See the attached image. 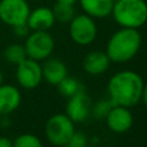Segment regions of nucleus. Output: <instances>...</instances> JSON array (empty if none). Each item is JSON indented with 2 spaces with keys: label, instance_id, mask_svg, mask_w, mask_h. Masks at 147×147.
Here are the masks:
<instances>
[{
  "label": "nucleus",
  "instance_id": "1",
  "mask_svg": "<svg viewBox=\"0 0 147 147\" xmlns=\"http://www.w3.org/2000/svg\"><path fill=\"white\" fill-rule=\"evenodd\" d=\"M144 80L139 74L132 70H122L113 75L108 82L110 100L118 106L131 108L141 98Z\"/></svg>",
  "mask_w": 147,
  "mask_h": 147
},
{
  "label": "nucleus",
  "instance_id": "2",
  "mask_svg": "<svg viewBox=\"0 0 147 147\" xmlns=\"http://www.w3.org/2000/svg\"><path fill=\"white\" fill-rule=\"evenodd\" d=\"M141 46V36L138 29L121 28L108 40L106 54L110 62L124 63L132 60Z\"/></svg>",
  "mask_w": 147,
  "mask_h": 147
},
{
  "label": "nucleus",
  "instance_id": "3",
  "mask_svg": "<svg viewBox=\"0 0 147 147\" xmlns=\"http://www.w3.org/2000/svg\"><path fill=\"white\" fill-rule=\"evenodd\" d=\"M111 15L122 28L139 29L147 22V3L145 0H116Z\"/></svg>",
  "mask_w": 147,
  "mask_h": 147
},
{
  "label": "nucleus",
  "instance_id": "4",
  "mask_svg": "<svg viewBox=\"0 0 147 147\" xmlns=\"http://www.w3.org/2000/svg\"><path fill=\"white\" fill-rule=\"evenodd\" d=\"M74 132L75 123L65 114H55L45 124V136L54 146H67Z\"/></svg>",
  "mask_w": 147,
  "mask_h": 147
},
{
  "label": "nucleus",
  "instance_id": "5",
  "mask_svg": "<svg viewBox=\"0 0 147 147\" xmlns=\"http://www.w3.org/2000/svg\"><path fill=\"white\" fill-rule=\"evenodd\" d=\"M24 47L28 57L36 61H44L53 53L55 41L48 31L36 30L31 31L25 37Z\"/></svg>",
  "mask_w": 147,
  "mask_h": 147
},
{
  "label": "nucleus",
  "instance_id": "6",
  "mask_svg": "<svg viewBox=\"0 0 147 147\" xmlns=\"http://www.w3.org/2000/svg\"><path fill=\"white\" fill-rule=\"evenodd\" d=\"M98 29L93 17L87 14L74 16L69 22V34L74 42L78 45H90L96 38Z\"/></svg>",
  "mask_w": 147,
  "mask_h": 147
},
{
  "label": "nucleus",
  "instance_id": "7",
  "mask_svg": "<svg viewBox=\"0 0 147 147\" xmlns=\"http://www.w3.org/2000/svg\"><path fill=\"white\" fill-rule=\"evenodd\" d=\"M30 10L26 0H0V21L11 28L26 23Z\"/></svg>",
  "mask_w": 147,
  "mask_h": 147
},
{
  "label": "nucleus",
  "instance_id": "8",
  "mask_svg": "<svg viewBox=\"0 0 147 147\" xmlns=\"http://www.w3.org/2000/svg\"><path fill=\"white\" fill-rule=\"evenodd\" d=\"M16 80L25 90H33L39 86L42 80L41 64L39 61L26 57L16 64Z\"/></svg>",
  "mask_w": 147,
  "mask_h": 147
},
{
  "label": "nucleus",
  "instance_id": "9",
  "mask_svg": "<svg viewBox=\"0 0 147 147\" xmlns=\"http://www.w3.org/2000/svg\"><path fill=\"white\" fill-rule=\"evenodd\" d=\"M67 107H65V115L74 122L79 123L85 121L92 109V103L90 96L84 92V90L77 92L76 94L68 98Z\"/></svg>",
  "mask_w": 147,
  "mask_h": 147
},
{
  "label": "nucleus",
  "instance_id": "10",
  "mask_svg": "<svg viewBox=\"0 0 147 147\" xmlns=\"http://www.w3.org/2000/svg\"><path fill=\"white\" fill-rule=\"evenodd\" d=\"M106 123L110 131L115 133H125L133 125V115L130 108L115 105L106 116Z\"/></svg>",
  "mask_w": 147,
  "mask_h": 147
},
{
  "label": "nucleus",
  "instance_id": "11",
  "mask_svg": "<svg viewBox=\"0 0 147 147\" xmlns=\"http://www.w3.org/2000/svg\"><path fill=\"white\" fill-rule=\"evenodd\" d=\"M22 94L18 87L11 84L0 85V116L10 115L21 105Z\"/></svg>",
  "mask_w": 147,
  "mask_h": 147
},
{
  "label": "nucleus",
  "instance_id": "12",
  "mask_svg": "<svg viewBox=\"0 0 147 147\" xmlns=\"http://www.w3.org/2000/svg\"><path fill=\"white\" fill-rule=\"evenodd\" d=\"M55 23V17L52 8L41 6L30 10L26 20V24L31 31L46 30L48 31Z\"/></svg>",
  "mask_w": 147,
  "mask_h": 147
},
{
  "label": "nucleus",
  "instance_id": "13",
  "mask_svg": "<svg viewBox=\"0 0 147 147\" xmlns=\"http://www.w3.org/2000/svg\"><path fill=\"white\" fill-rule=\"evenodd\" d=\"M44 61L45 62L41 65L42 79H45L48 84L56 86L65 76H68L67 65L60 59L47 57Z\"/></svg>",
  "mask_w": 147,
  "mask_h": 147
},
{
  "label": "nucleus",
  "instance_id": "14",
  "mask_svg": "<svg viewBox=\"0 0 147 147\" xmlns=\"http://www.w3.org/2000/svg\"><path fill=\"white\" fill-rule=\"evenodd\" d=\"M110 65V60L106 52L101 51H93L90 52L84 61H83V68L84 70L92 76H99L105 74Z\"/></svg>",
  "mask_w": 147,
  "mask_h": 147
},
{
  "label": "nucleus",
  "instance_id": "15",
  "mask_svg": "<svg viewBox=\"0 0 147 147\" xmlns=\"http://www.w3.org/2000/svg\"><path fill=\"white\" fill-rule=\"evenodd\" d=\"M80 7L93 18H105L111 15L114 0H79Z\"/></svg>",
  "mask_w": 147,
  "mask_h": 147
},
{
  "label": "nucleus",
  "instance_id": "16",
  "mask_svg": "<svg viewBox=\"0 0 147 147\" xmlns=\"http://www.w3.org/2000/svg\"><path fill=\"white\" fill-rule=\"evenodd\" d=\"M2 55H3V59L11 64H18L20 62H22L28 57L24 44H18V42L8 45L3 49Z\"/></svg>",
  "mask_w": 147,
  "mask_h": 147
},
{
  "label": "nucleus",
  "instance_id": "17",
  "mask_svg": "<svg viewBox=\"0 0 147 147\" xmlns=\"http://www.w3.org/2000/svg\"><path fill=\"white\" fill-rule=\"evenodd\" d=\"M56 87H57L60 94L63 95V96H67V98H69L74 94H76L77 92L84 90L82 83L78 79H76L74 77H69V76H65L56 85Z\"/></svg>",
  "mask_w": 147,
  "mask_h": 147
},
{
  "label": "nucleus",
  "instance_id": "18",
  "mask_svg": "<svg viewBox=\"0 0 147 147\" xmlns=\"http://www.w3.org/2000/svg\"><path fill=\"white\" fill-rule=\"evenodd\" d=\"M52 10H53L55 21H59L61 23H69L75 16L74 5H69V3H63V2L56 1L54 7L52 8Z\"/></svg>",
  "mask_w": 147,
  "mask_h": 147
},
{
  "label": "nucleus",
  "instance_id": "19",
  "mask_svg": "<svg viewBox=\"0 0 147 147\" xmlns=\"http://www.w3.org/2000/svg\"><path fill=\"white\" fill-rule=\"evenodd\" d=\"M41 140L32 133H22L13 141V146L15 147H41Z\"/></svg>",
  "mask_w": 147,
  "mask_h": 147
},
{
  "label": "nucleus",
  "instance_id": "20",
  "mask_svg": "<svg viewBox=\"0 0 147 147\" xmlns=\"http://www.w3.org/2000/svg\"><path fill=\"white\" fill-rule=\"evenodd\" d=\"M115 106V103L110 100V98L108 100H100L98 103L94 105V107L91 109V113L93 115L94 118L96 119H101V118H106L107 114L109 113V110Z\"/></svg>",
  "mask_w": 147,
  "mask_h": 147
},
{
  "label": "nucleus",
  "instance_id": "21",
  "mask_svg": "<svg viewBox=\"0 0 147 147\" xmlns=\"http://www.w3.org/2000/svg\"><path fill=\"white\" fill-rule=\"evenodd\" d=\"M86 145H87L86 136L82 132H76L75 131L67 146H69V147H86Z\"/></svg>",
  "mask_w": 147,
  "mask_h": 147
},
{
  "label": "nucleus",
  "instance_id": "22",
  "mask_svg": "<svg viewBox=\"0 0 147 147\" xmlns=\"http://www.w3.org/2000/svg\"><path fill=\"white\" fill-rule=\"evenodd\" d=\"M13 32L18 38H25L31 32V30L26 23H23V24H18V25L13 26Z\"/></svg>",
  "mask_w": 147,
  "mask_h": 147
},
{
  "label": "nucleus",
  "instance_id": "23",
  "mask_svg": "<svg viewBox=\"0 0 147 147\" xmlns=\"http://www.w3.org/2000/svg\"><path fill=\"white\" fill-rule=\"evenodd\" d=\"M13 140H10L8 137L0 136V147H11Z\"/></svg>",
  "mask_w": 147,
  "mask_h": 147
},
{
  "label": "nucleus",
  "instance_id": "24",
  "mask_svg": "<svg viewBox=\"0 0 147 147\" xmlns=\"http://www.w3.org/2000/svg\"><path fill=\"white\" fill-rule=\"evenodd\" d=\"M140 101H142V103L147 107V83H144V87H142V92H141V98Z\"/></svg>",
  "mask_w": 147,
  "mask_h": 147
},
{
  "label": "nucleus",
  "instance_id": "25",
  "mask_svg": "<svg viewBox=\"0 0 147 147\" xmlns=\"http://www.w3.org/2000/svg\"><path fill=\"white\" fill-rule=\"evenodd\" d=\"M8 116L9 115H1L0 117V125H2L3 127H8L9 126V124H10V121H9V118H8Z\"/></svg>",
  "mask_w": 147,
  "mask_h": 147
},
{
  "label": "nucleus",
  "instance_id": "26",
  "mask_svg": "<svg viewBox=\"0 0 147 147\" xmlns=\"http://www.w3.org/2000/svg\"><path fill=\"white\" fill-rule=\"evenodd\" d=\"M59 2H63V3H69V5H75L76 0H56Z\"/></svg>",
  "mask_w": 147,
  "mask_h": 147
},
{
  "label": "nucleus",
  "instance_id": "27",
  "mask_svg": "<svg viewBox=\"0 0 147 147\" xmlns=\"http://www.w3.org/2000/svg\"><path fill=\"white\" fill-rule=\"evenodd\" d=\"M3 83V75H2V72H1V70H0V85Z\"/></svg>",
  "mask_w": 147,
  "mask_h": 147
},
{
  "label": "nucleus",
  "instance_id": "28",
  "mask_svg": "<svg viewBox=\"0 0 147 147\" xmlns=\"http://www.w3.org/2000/svg\"><path fill=\"white\" fill-rule=\"evenodd\" d=\"M114 1H116V0H114Z\"/></svg>",
  "mask_w": 147,
  "mask_h": 147
}]
</instances>
